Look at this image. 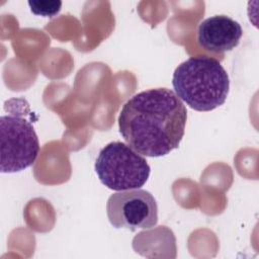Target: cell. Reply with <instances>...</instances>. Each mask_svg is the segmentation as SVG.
<instances>
[{
    "label": "cell",
    "mask_w": 259,
    "mask_h": 259,
    "mask_svg": "<svg viewBox=\"0 0 259 259\" xmlns=\"http://www.w3.org/2000/svg\"><path fill=\"white\" fill-rule=\"evenodd\" d=\"M187 110L170 89L154 88L131 97L118 116L126 144L146 157H162L177 149L184 136Z\"/></svg>",
    "instance_id": "6da1fadb"
},
{
    "label": "cell",
    "mask_w": 259,
    "mask_h": 259,
    "mask_svg": "<svg viewBox=\"0 0 259 259\" xmlns=\"http://www.w3.org/2000/svg\"><path fill=\"white\" fill-rule=\"evenodd\" d=\"M175 94L197 111H210L225 103L230 89L227 71L214 58L190 57L175 69Z\"/></svg>",
    "instance_id": "7a4b0ae2"
},
{
    "label": "cell",
    "mask_w": 259,
    "mask_h": 259,
    "mask_svg": "<svg viewBox=\"0 0 259 259\" xmlns=\"http://www.w3.org/2000/svg\"><path fill=\"white\" fill-rule=\"evenodd\" d=\"M94 167L101 183L116 191L141 188L150 176L147 160L121 142L107 144L99 152Z\"/></svg>",
    "instance_id": "3957f363"
},
{
    "label": "cell",
    "mask_w": 259,
    "mask_h": 259,
    "mask_svg": "<svg viewBox=\"0 0 259 259\" xmlns=\"http://www.w3.org/2000/svg\"><path fill=\"white\" fill-rule=\"evenodd\" d=\"M2 173H13L31 166L37 158L39 143L32 123L20 114L0 118Z\"/></svg>",
    "instance_id": "277c9868"
},
{
    "label": "cell",
    "mask_w": 259,
    "mask_h": 259,
    "mask_svg": "<svg viewBox=\"0 0 259 259\" xmlns=\"http://www.w3.org/2000/svg\"><path fill=\"white\" fill-rule=\"evenodd\" d=\"M106 212L110 224L116 229H151L158 223L156 199L149 191L139 188L111 194Z\"/></svg>",
    "instance_id": "5b68a950"
},
{
    "label": "cell",
    "mask_w": 259,
    "mask_h": 259,
    "mask_svg": "<svg viewBox=\"0 0 259 259\" xmlns=\"http://www.w3.org/2000/svg\"><path fill=\"white\" fill-rule=\"evenodd\" d=\"M243 35L239 22L227 15H214L201 21L197 29V41L212 53H225L235 49Z\"/></svg>",
    "instance_id": "8992f818"
},
{
    "label": "cell",
    "mask_w": 259,
    "mask_h": 259,
    "mask_svg": "<svg viewBox=\"0 0 259 259\" xmlns=\"http://www.w3.org/2000/svg\"><path fill=\"white\" fill-rule=\"evenodd\" d=\"M28 5L32 13L46 17L55 16L62 6L61 1H28Z\"/></svg>",
    "instance_id": "52a82bcc"
}]
</instances>
